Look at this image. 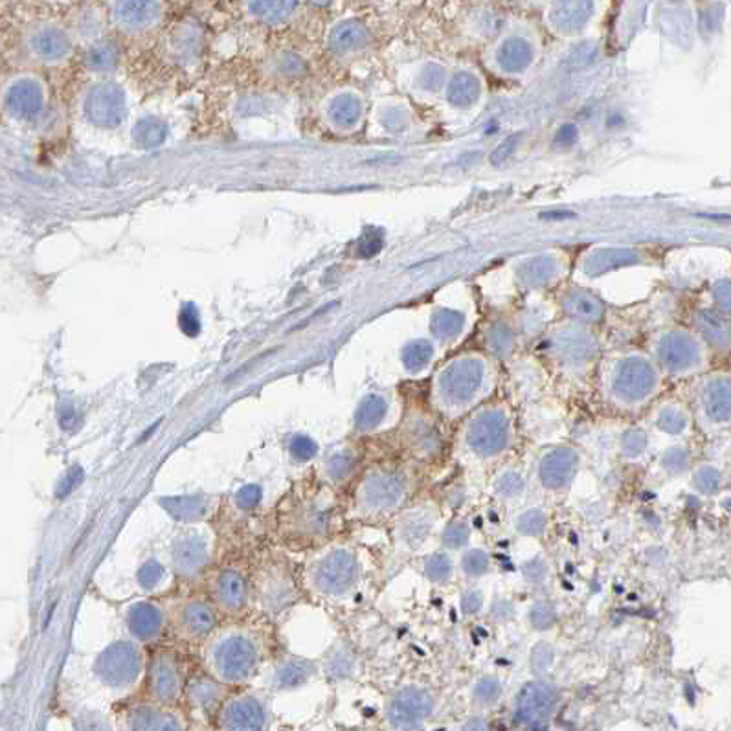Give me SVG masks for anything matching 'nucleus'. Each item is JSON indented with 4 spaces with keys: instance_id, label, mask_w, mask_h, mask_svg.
<instances>
[{
    "instance_id": "obj_1",
    "label": "nucleus",
    "mask_w": 731,
    "mask_h": 731,
    "mask_svg": "<svg viewBox=\"0 0 731 731\" xmlns=\"http://www.w3.org/2000/svg\"><path fill=\"white\" fill-rule=\"evenodd\" d=\"M274 658V640L263 619H223L199 645L204 673L241 689L258 680Z\"/></svg>"
},
{
    "instance_id": "obj_2",
    "label": "nucleus",
    "mask_w": 731,
    "mask_h": 731,
    "mask_svg": "<svg viewBox=\"0 0 731 731\" xmlns=\"http://www.w3.org/2000/svg\"><path fill=\"white\" fill-rule=\"evenodd\" d=\"M337 520L333 487L322 480L320 484L296 487L283 498L276 511V533L289 548L311 552L333 540Z\"/></svg>"
},
{
    "instance_id": "obj_3",
    "label": "nucleus",
    "mask_w": 731,
    "mask_h": 731,
    "mask_svg": "<svg viewBox=\"0 0 731 731\" xmlns=\"http://www.w3.org/2000/svg\"><path fill=\"white\" fill-rule=\"evenodd\" d=\"M305 594L329 605H342L359 592L362 561L353 544L329 540L307 553L300 568Z\"/></svg>"
},
{
    "instance_id": "obj_4",
    "label": "nucleus",
    "mask_w": 731,
    "mask_h": 731,
    "mask_svg": "<svg viewBox=\"0 0 731 731\" xmlns=\"http://www.w3.org/2000/svg\"><path fill=\"white\" fill-rule=\"evenodd\" d=\"M412 495V476L394 463H377L360 474L351 489L348 517L375 522L397 515Z\"/></svg>"
},
{
    "instance_id": "obj_5",
    "label": "nucleus",
    "mask_w": 731,
    "mask_h": 731,
    "mask_svg": "<svg viewBox=\"0 0 731 731\" xmlns=\"http://www.w3.org/2000/svg\"><path fill=\"white\" fill-rule=\"evenodd\" d=\"M149 651L131 638H118L105 645L92 662L94 682L107 697L125 700L142 691Z\"/></svg>"
},
{
    "instance_id": "obj_6",
    "label": "nucleus",
    "mask_w": 731,
    "mask_h": 731,
    "mask_svg": "<svg viewBox=\"0 0 731 731\" xmlns=\"http://www.w3.org/2000/svg\"><path fill=\"white\" fill-rule=\"evenodd\" d=\"M252 586L254 610L265 621L280 618L300 601L304 592L300 570L296 572L291 561L283 555L263 557L252 570Z\"/></svg>"
},
{
    "instance_id": "obj_7",
    "label": "nucleus",
    "mask_w": 731,
    "mask_h": 731,
    "mask_svg": "<svg viewBox=\"0 0 731 731\" xmlns=\"http://www.w3.org/2000/svg\"><path fill=\"white\" fill-rule=\"evenodd\" d=\"M168 610L169 636L182 645L201 643L221 625V614L206 594H184L164 601Z\"/></svg>"
},
{
    "instance_id": "obj_8",
    "label": "nucleus",
    "mask_w": 731,
    "mask_h": 731,
    "mask_svg": "<svg viewBox=\"0 0 731 731\" xmlns=\"http://www.w3.org/2000/svg\"><path fill=\"white\" fill-rule=\"evenodd\" d=\"M188 682V664L179 647L158 643L149 651L146 680L142 687L147 700L166 706H180Z\"/></svg>"
},
{
    "instance_id": "obj_9",
    "label": "nucleus",
    "mask_w": 731,
    "mask_h": 731,
    "mask_svg": "<svg viewBox=\"0 0 731 731\" xmlns=\"http://www.w3.org/2000/svg\"><path fill=\"white\" fill-rule=\"evenodd\" d=\"M513 445V425L506 412L487 410L474 416L462 430L460 452L474 463L495 462Z\"/></svg>"
},
{
    "instance_id": "obj_10",
    "label": "nucleus",
    "mask_w": 731,
    "mask_h": 731,
    "mask_svg": "<svg viewBox=\"0 0 731 731\" xmlns=\"http://www.w3.org/2000/svg\"><path fill=\"white\" fill-rule=\"evenodd\" d=\"M204 594L212 599L221 618H248L254 610L252 570L241 564H223L208 575Z\"/></svg>"
},
{
    "instance_id": "obj_11",
    "label": "nucleus",
    "mask_w": 731,
    "mask_h": 731,
    "mask_svg": "<svg viewBox=\"0 0 731 731\" xmlns=\"http://www.w3.org/2000/svg\"><path fill=\"white\" fill-rule=\"evenodd\" d=\"M214 533L204 526H186L169 544V572L175 579L192 583L208 574L214 561Z\"/></svg>"
},
{
    "instance_id": "obj_12",
    "label": "nucleus",
    "mask_w": 731,
    "mask_h": 731,
    "mask_svg": "<svg viewBox=\"0 0 731 731\" xmlns=\"http://www.w3.org/2000/svg\"><path fill=\"white\" fill-rule=\"evenodd\" d=\"M272 700L263 687L234 689L215 717L217 731H269Z\"/></svg>"
},
{
    "instance_id": "obj_13",
    "label": "nucleus",
    "mask_w": 731,
    "mask_h": 731,
    "mask_svg": "<svg viewBox=\"0 0 731 731\" xmlns=\"http://www.w3.org/2000/svg\"><path fill=\"white\" fill-rule=\"evenodd\" d=\"M487 373L473 362H462L441 373L436 386V403L450 416H460L484 392Z\"/></svg>"
},
{
    "instance_id": "obj_14",
    "label": "nucleus",
    "mask_w": 731,
    "mask_h": 731,
    "mask_svg": "<svg viewBox=\"0 0 731 731\" xmlns=\"http://www.w3.org/2000/svg\"><path fill=\"white\" fill-rule=\"evenodd\" d=\"M436 695L428 687L410 686L397 689L388 698L384 720L392 731H419L427 726L436 713Z\"/></svg>"
},
{
    "instance_id": "obj_15",
    "label": "nucleus",
    "mask_w": 731,
    "mask_h": 731,
    "mask_svg": "<svg viewBox=\"0 0 731 731\" xmlns=\"http://www.w3.org/2000/svg\"><path fill=\"white\" fill-rule=\"evenodd\" d=\"M120 731H190L188 713L180 706L138 700L125 708Z\"/></svg>"
},
{
    "instance_id": "obj_16",
    "label": "nucleus",
    "mask_w": 731,
    "mask_h": 731,
    "mask_svg": "<svg viewBox=\"0 0 731 731\" xmlns=\"http://www.w3.org/2000/svg\"><path fill=\"white\" fill-rule=\"evenodd\" d=\"M124 627L127 638L142 643L144 647H155L169 634L166 603L157 599L129 603L124 610Z\"/></svg>"
},
{
    "instance_id": "obj_17",
    "label": "nucleus",
    "mask_w": 731,
    "mask_h": 731,
    "mask_svg": "<svg viewBox=\"0 0 731 731\" xmlns=\"http://www.w3.org/2000/svg\"><path fill=\"white\" fill-rule=\"evenodd\" d=\"M608 388L614 403L623 408H634L643 405L653 395L656 377L647 364L627 360L616 368Z\"/></svg>"
},
{
    "instance_id": "obj_18",
    "label": "nucleus",
    "mask_w": 731,
    "mask_h": 731,
    "mask_svg": "<svg viewBox=\"0 0 731 731\" xmlns=\"http://www.w3.org/2000/svg\"><path fill=\"white\" fill-rule=\"evenodd\" d=\"M559 691L550 682L533 680L520 689L515 700V720L524 728H542L559 708Z\"/></svg>"
},
{
    "instance_id": "obj_19",
    "label": "nucleus",
    "mask_w": 731,
    "mask_h": 731,
    "mask_svg": "<svg viewBox=\"0 0 731 731\" xmlns=\"http://www.w3.org/2000/svg\"><path fill=\"white\" fill-rule=\"evenodd\" d=\"M318 675V665L300 656H274L261 678V687L269 693H289L307 686Z\"/></svg>"
},
{
    "instance_id": "obj_20",
    "label": "nucleus",
    "mask_w": 731,
    "mask_h": 731,
    "mask_svg": "<svg viewBox=\"0 0 731 731\" xmlns=\"http://www.w3.org/2000/svg\"><path fill=\"white\" fill-rule=\"evenodd\" d=\"M232 691H234L232 687L221 684L214 676L203 671L201 675L190 676L182 702L186 704L192 717L215 720L219 709L223 708L226 698L230 697Z\"/></svg>"
},
{
    "instance_id": "obj_21",
    "label": "nucleus",
    "mask_w": 731,
    "mask_h": 731,
    "mask_svg": "<svg viewBox=\"0 0 731 731\" xmlns=\"http://www.w3.org/2000/svg\"><path fill=\"white\" fill-rule=\"evenodd\" d=\"M581 454L574 447H553L540 456L537 480L546 491H563L574 482Z\"/></svg>"
},
{
    "instance_id": "obj_22",
    "label": "nucleus",
    "mask_w": 731,
    "mask_h": 731,
    "mask_svg": "<svg viewBox=\"0 0 731 731\" xmlns=\"http://www.w3.org/2000/svg\"><path fill=\"white\" fill-rule=\"evenodd\" d=\"M436 526V511L430 506H416L403 511L395 522V540L401 548L414 552L427 542Z\"/></svg>"
},
{
    "instance_id": "obj_23",
    "label": "nucleus",
    "mask_w": 731,
    "mask_h": 731,
    "mask_svg": "<svg viewBox=\"0 0 731 731\" xmlns=\"http://www.w3.org/2000/svg\"><path fill=\"white\" fill-rule=\"evenodd\" d=\"M702 410L704 416L715 425L731 421V381H711L702 394Z\"/></svg>"
},
{
    "instance_id": "obj_24",
    "label": "nucleus",
    "mask_w": 731,
    "mask_h": 731,
    "mask_svg": "<svg viewBox=\"0 0 731 731\" xmlns=\"http://www.w3.org/2000/svg\"><path fill=\"white\" fill-rule=\"evenodd\" d=\"M164 506L171 513V517L184 522L186 526H199L206 515L212 513L214 502L210 496H184V498H173Z\"/></svg>"
},
{
    "instance_id": "obj_25",
    "label": "nucleus",
    "mask_w": 731,
    "mask_h": 731,
    "mask_svg": "<svg viewBox=\"0 0 731 731\" xmlns=\"http://www.w3.org/2000/svg\"><path fill=\"white\" fill-rule=\"evenodd\" d=\"M357 471V454L353 452H337L329 454L324 462V482L335 487L351 480Z\"/></svg>"
},
{
    "instance_id": "obj_26",
    "label": "nucleus",
    "mask_w": 731,
    "mask_h": 731,
    "mask_svg": "<svg viewBox=\"0 0 731 731\" xmlns=\"http://www.w3.org/2000/svg\"><path fill=\"white\" fill-rule=\"evenodd\" d=\"M70 731H120V724L100 709H85L72 720Z\"/></svg>"
},
{
    "instance_id": "obj_27",
    "label": "nucleus",
    "mask_w": 731,
    "mask_h": 731,
    "mask_svg": "<svg viewBox=\"0 0 731 731\" xmlns=\"http://www.w3.org/2000/svg\"><path fill=\"white\" fill-rule=\"evenodd\" d=\"M504 695V686L496 676H482L474 682L471 689V698L474 704L480 708H491L498 704V700Z\"/></svg>"
},
{
    "instance_id": "obj_28",
    "label": "nucleus",
    "mask_w": 731,
    "mask_h": 731,
    "mask_svg": "<svg viewBox=\"0 0 731 731\" xmlns=\"http://www.w3.org/2000/svg\"><path fill=\"white\" fill-rule=\"evenodd\" d=\"M548 528V517L539 507H529L515 518V529L522 537H540Z\"/></svg>"
},
{
    "instance_id": "obj_29",
    "label": "nucleus",
    "mask_w": 731,
    "mask_h": 731,
    "mask_svg": "<svg viewBox=\"0 0 731 731\" xmlns=\"http://www.w3.org/2000/svg\"><path fill=\"white\" fill-rule=\"evenodd\" d=\"M526 491V478L524 474L518 473L515 469H509L502 474H498L495 482V493L502 500H517L524 495Z\"/></svg>"
},
{
    "instance_id": "obj_30",
    "label": "nucleus",
    "mask_w": 731,
    "mask_h": 731,
    "mask_svg": "<svg viewBox=\"0 0 731 731\" xmlns=\"http://www.w3.org/2000/svg\"><path fill=\"white\" fill-rule=\"evenodd\" d=\"M454 574V563L450 559L449 553L438 552L430 555L425 563V575L428 581L432 583H447Z\"/></svg>"
},
{
    "instance_id": "obj_31",
    "label": "nucleus",
    "mask_w": 731,
    "mask_h": 731,
    "mask_svg": "<svg viewBox=\"0 0 731 731\" xmlns=\"http://www.w3.org/2000/svg\"><path fill=\"white\" fill-rule=\"evenodd\" d=\"M471 540V528L463 520H452L441 533V542L450 552L463 550Z\"/></svg>"
},
{
    "instance_id": "obj_32",
    "label": "nucleus",
    "mask_w": 731,
    "mask_h": 731,
    "mask_svg": "<svg viewBox=\"0 0 731 731\" xmlns=\"http://www.w3.org/2000/svg\"><path fill=\"white\" fill-rule=\"evenodd\" d=\"M489 568H491V557L484 550L471 548L463 553L462 570L467 577H473V579L484 577L489 572Z\"/></svg>"
},
{
    "instance_id": "obj_33",
    "label": "nucleus",
    "mask_w": 731,
    "mask_h": 731,
    "mask_svg": "<svg viewBox=\"0 0 731 731\" xmlns=\"http://www.w3.org/2000/svg\"><path fill=\"white\" fill-rule=\"evenodd\" d=\"M647 445H649V439L643 430H629L627 434H623L619 449H621L623 458L640 460L647 450Z\"/></svg>"
},
{
    "instance_id": "obj_34",
    "label": "nucleus",
    "mask_w": 731,
    "mask_h": 731,
    "mask_svg": "<svg viewBox=\"0 0 731 731\" xmlns=\"http://www.w3.org/2000/svg\"><path fill=\"white\" fill-rule=\"evenodd\" d=\"M693 485L702 495H715L720 487V473L711 465H702L693 473Z\"/></svg>"
},
{
    "instance_id": "obj_35",
    "label": "nucleus",
    "mask_w": 731,
    "mask_h": 731,
    "mask_svg": "<svg viewBox=\"0 0 731 731\" xmlns=\"http://www.w3.org/2000/svg\"><path fill=\"white\" fill-rule=\"evenodd\" d=\"M528 618L533 629L548 630L552 629L553 623L557 619V612H555L552 603L539 601V603H535L533 607L529 608Z\"/></svg>"
},
{
    "instance_id": "obj_36",
    "label": "nucleus",
    "mask_w": 731,
    "mask_h": 731,
    "mask_svg": "<svg viewBox=\"0 0 731 731\" xmlns=\"http://www.w3.org/2000/svg\"><path fill=\"white\" fill-rule=\"evenodd\" d=\"M553 660H555V651H553V647L550 643H537V645L531 649V653H529V667H531L537 675H544V673L552 667Z\"/></svg>"
},
{
    "instance_id": "obj_37",
    "label": "nucleus",
    "mask_w": 731,
    "mask_h": 731,
    "mask_svg": "<svg viewBox=\"0 0 731 731\" xmlns=\"http://www.w3.org/2000/svg\"><path fill=\"white\" fill-rule=\"evenodd\" d=\"M662 469L669 474L686 473L689 469V454L682 447H671L662 454Z\"/></svg>"
},
{
    "instance_id": "obj_38",
    "label": "nucleus",
    "mask_w": 731,
    "mask_h": 731,
    "mask_svg": "<svg viewBox=\"0 0 731 731\" xmlns=\"http://www.w3.org/2000/svg\"><path fill=\"white\" fill-rule=\"evenodd\" d=\"M658 427L662 428L667 434L678 436L687 428L686 414L676 410V408H665L664 412L658 417Z\"/></svg>"
},
{
    "instance_id": "obj_39",
    "label": "nucleus",
    "mask_w": 731,
    "mask_h": 731,
    "mask_svg": "<svg viewBox=\"0 0 731 731\" xmlns=\"http://www.w3.org/2000/svg\"><path fill=\"white\" fill-rule=\"evenodd\" d=\"M164 574H166V568L162 564H158L155 559H151L142 568V572L138 575V581H140L142 588H158V586L162 588L164 581L168 579V575Z\"/></svg>"
},
{
    "instance_id": "obj_40",
    "label": "nucleus",
    "mask_w": 731,
    "mask_h": 731,
    "mask_svg": "<svg viewBox=\"0 0 731 731\" xmlns=\"http://www.w3.org/2000/svg\"><path fill=\"white\" fill-rule=\"evenodd\" d=\"M484 605V594L478 590V588H471L467 590L462 596V608L465 614H476L480 608Z\"/></svg>"
},
{
    "instance_id": "obj_41",
    "label": "nucleus",
    "mask_w": 731,
    "mask_h": 731,
    "mask_svg": "<svg viewBox=\"0 0 731 731\" xmlns=\"http://www.w3.org/2000/svg\"><path fill=\"white\" fill-rule=\"evenodd\" d=\"M524 575L531 583H542L548 577V564L542 559H533L524 566Z\"/></svg>"
},
{
    "instance_id": "obj_42",
    "label": "nucleus",
    "mask_w": 731,
    "mask_h": 731,
    "mask_svg": "<svg viewBox=\"0 0 731 731\" xmlns=\"http://www.w3.org/2000/svg\"><path fill=\"white\" fill-rule=\"evenodd\" d=\"M458 731H489V724H487L484 717L474 715L471 719L465 720Z\"/></svg>"
},
{
    "instance_id": "obj_43",
    "label": "nucleus",
    "mask_w": 731,
    "mask_h": 731,
    "mask_svg": "<svg viewBox=\"0 0 731 731\" xmlns=\"http://www.w3.org/2000/svg\"><path fill=\"white\" fill-rule=\"evenodd\" d=\"M719 300L722 302V305H726L728 309H731V283L722 285V289H720L719 293Z\"/></svg>"
},
{
    "instance_id": "obj_44",
    "label": "nucleus",
    "mask_w": 731,
    "mask_h": 731,
    "mask_svg": "<svg viewBox=\"0 0 731 731\" xmlns=\"http://www.w3.org/2000/svg\"><path fill=\"white\" fill-rule=\"evenodd\" d=\"M193 731H217V730H210V728H199V730H193Z\"/></svg>"
}]
</instances>
